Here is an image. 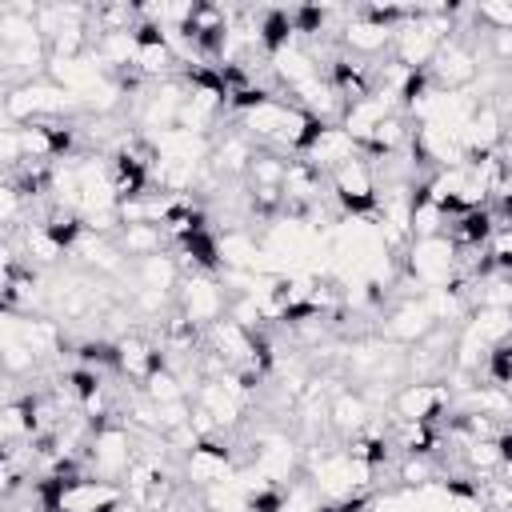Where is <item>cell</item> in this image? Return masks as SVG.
I'll return each instance as SVG.
<instances>
[{
    "label": "cell",
    "instance_id": "22",
    "mask_svg": "<svg viewBox=\"0 0 512 512\" xmlns=\"http://www.w3.org/2000/svg\"><path fill=\"white\" fill-rule=\"evenodd\" d=\"M472 16L480 24H488L492 32H512V0H480L472 8Z\"/></svg>",
    "mask_w": 512,
    "mask_h": 512
},
{
    "label": "cell",
    "instance_id": "12",
    "mask_svg": "<svg viewBox=\"0 0 512 512\" xmlns=\"http://www.w3.org/2000/svg\"><path fill=\"white\" fill-rule=\"evenodd\" d=\"M392 44H396V28H388L364 12H352L340 28V48H348L352 56H380Z\"/></svg>",
    "mask_w": 512,
    "mask_h": 512
},
{
    "label": "cell",
    "instance_id": "17",
    "mask_svg": "<svg viewBox=\"0 0 512 512\" xmlns=\"http://www.w3.org/2000/svg\"><path fill=\"white\" fill-rule=\"evenodd\" d=\"M116 244L124 248V256H128V260H144V256L164 252L168 236H164V228H160V224H124V228L116 232Z\"/></svg>",
    "mask_w": 512,
    "mask_h": 512
},
{
    "label": "cell",
    "instance_id": "13",
    "mask_svg": "<svg viewBox=\"0 0 512 512\" xmlns=\"http://www.w3.org/2000/svg\"><path fill=\"white\" fill-rule=\"evenodd\" d=\"M372 424V404L364 392H352V388H336L332 400H328V428L340 436V440H352L356 432H364Z\"/></svg>",
    "mask_w": 512,
    "mask_h": 512
},
{
    "label": "cell",
    "instance_id": "19",
    "mask_svg": "<svg viewBox=\"0 0 512 512\" xmlns=\"http://www.w3.org/2000/svg\"><path fill=\"white\" fill-rule=\"evenodd\" d=\"M284 176H288V156L260 148L252 168H248V188H280L284 192Z\"/></svg>",
    "mask_w": 512,
    "mask_h": 512
},
{
    "label": "cell",
    "instance_id": "10",
    "mask_svg": "<svg viewBox=\"0 0 512 512\" xmlns=\"http://www.w3.org/2000/svg\"><path fill=\"white\" fill-rule=\"evenodd\" d=\"M236 468V456L228 444H220L216 436L212 440H196L188 452H184V476L196 484V488H208V484H220L228 480Z\"/></svg>",
    "mask_w": 512,
    "mask_h": 512
},
{
    "label": "cell",
    "instance_id": "2",
    "mask_svg": "<svg viewBox=\"0 0 512 512\" xmlns=\"http://www.w3.org/2000/svg\"><path fill=\"white\" fill-rule=\"evenodd\" d=\"M400 272H404L412 284H420L424 292L452 284V276H456V244H452L448 236L412 240V244H408V252H404Z\"/></svg>",
    "mask_w": 512,
    "mask_h": 512
},
{
    "label": "cell",
    "instance_id": "1",
    "mask_svg": "<svg viewBox=\"0 0 512 512\" xmlns=\"http://www.w3.org/2000/svg\"><path fill=\"white\" fill-rule=\"evenodd\" d=\"M328 188H332V200L344 216H360V220H372L376 208H380V180L372 172V164L364 156L348 160L344 168H336L328 176Z\"/></svg>",
    "mask_w": 512,
    "mask_h": 512
},
{
    "label": "cell",
    "instance_id": "23",
    "mask_svg": "<svg viewBox=\"0 0 512 512\" xmlns=\"http://www.w3.org/2000/svg\"><path fill=\"white\" fill-rule=\"evenodd\" d=\"M488 260L496 272H508L512 276V224H500L488 240Z\"/></svg>",
    "mask_w": 512,
    "mask_h": 512
},
{
    "label": "cell",
    "instance_id": "6",
    "mask_svg": "<svg viewBox=\"0 0 512 512\" xmlns=\"http://www.w3.org/2000/svg\"><path fill=\"white\" fill-rule=\"evenodd\" d=\"M56 480V512H112L124 500V488L100 476H52Z\"/></svg>",
    "mask_w": 512,
    "mask_h": 512
},
{
    "label": "cell",
    "instance_id": "4",
    "mask_svg": "<svg viewBox=\"0 0 512 512\" xmlns=\"http://www.w3.org/2000/svg\"><path fill=\"white\" fill-rule=\"evenodd\" d=\"M136 440H132V428L124 424V420H108V424H100L96 428V436H92V444H88V464H92V476H100V480H120V476H128V468H132V460H136V448H132Z\"/></svg>",
    "mask_w": 512,
    "mask_h": 512
},
{
    "label": "cell",
    "instance_id": "16",
    "mask_svg": "<svg viewBox=\"0 0 512 512\" xmlns=\"http://www.w3.org/2000/svg\"><path fill=\"white\" fill-rule=\"evenodd\" d=\"M136 288H152V292H164V296L180 292V264H176V256L156 252V256L136 260Z\"/></svg>",
    "mask_w": 512,
    "mask_h": 512
},
{
    "label": "cell",
    "instance_id": "18",
    "mask_svg": "<svg viewBox=\"0 0 512 512\" xmlns=\"http://www.w3.org/2000/svg\"><path fill=\"white\" fill-rule=\"evenodd\" d=\"M468 328L488 344V348H500L512 332V312L508 308H472L468 312Z\"/></svg>",
    "mask_w": 512,
    "mask_h": 512
},
{
    "label": "cell",
    "instance_id": "8",
    "mask_svg": "<svg viewBox=\"0 0 512 512\" xmlns=\"http://www.w3.org/2000/svg\"><path fill=\"white\" fill-rule=\"evenodd\" d=\"M440 324L428 308L424 296H412V300H396L392 312L384 316V340L388 344H400V348H416L424 336H432Z\"/></svg>",
    "mask_w": 512,
    "mask_h": 512
},
{
    "label": "cell",
    "instance_id": "15",
    "mask_svg": "<svg viewBox=\"0 0 512 512\" xmlns=\"http://www.w3.org/2000/svg\"><path fill=\"white\" fill-rule=\"evenodd\" d=\"M496 228H500V224H496L492 208H476V212L452 216L448 228H444V236H448L456 248H488V240H492Z\"/></svg>",
    "mask_w": 512,
    "mask_h": 512
},
{
    "label": "cell",
    "instance_id": "11",
    "mask_svg": "<svg viewBox=\"0 0 512 512\" xmlns=\"http://www.w3.org/2000/svg\"><path fill=\"white\" fill-rule=\"evenodd\" d=\"M356 156H360V148H356V140H352V132L344 124H320L316 136H312V144L304 148V160L312 168H320L324 176H332L336 168H344Z\"/></svg>",
    "mask_w": 512,
    "mask_h": 512
},
{
    "label": "cell",
    "instance_id": "20",
    "mask_svg": "<svg viewBox=\"0 0 512 512\" xmlns=\"http://www.w3.org/2000/svg\"><path fill=\"white\" fill-rule=\"evenodd\" d=\"M144 396H148L152 404L188 400V380H184L180 372H172V368H160L156 376H148V380H144Z\"/></svg>",
    "mask_w": 512,
    "mask_h": 512
},
{
    "label": "cell",
    "instance_id": "3",
    "mask_svg": "<svg viewBox=\"0 0 512 512\" xmlns=\"http://www.w3.org/2000/svg\"><path fill=\"white\" fill-rule=\"evenodd\" d=\"M448 404H452V388L440 380H404L388 396L392 420H408V424H440Z\"/></svg>",
    "mask_w": 512,
    "mask_h": 512
},
{
    "label": "cell",
    "instance_id": "7",
    "mask_svg": "<svg viewBox=\"0 0 512 512\" xmlns=\"http://www.w3.org/2000/svg\"><path fill=\"white\" fill-rule=\"evenodd\" d=\"M428 76L444 92H468L476 84V76H480V56H476L472 44H464L460 36H452V40L440 44L436 60L428 64Z\"/></svg>",
    "mask_w": 512,
    "mask_h": 512
},
{
    "label": "cell",
    "instance_id": "25",
    "mask_svg": "<svg viewBox=\"0 0 512 512\" xmlns=\"http://www.w3.org/2000/svg\"><path fill=\"white\" fill-rule=\"evenodd\" d=\"M504 348H508V352H512V332H508V340H504Z\"/></svg>",
    "mask_w": 512,
    "mask_h": 512
},
{
    "label": "cell",
    "instance_id": "24",
    "mask_svg": "<svg viewBox=\"0 0 512 512\" xmlns=\"http://www.w3.org/2000/svg\"><path fill=\"white\" fill-rule=\"evenodd\" d=\"M488 56H492L500 68H512V32H492V36H488Z\"/></svg>",
    "mask_w": 512,
    "mask_h": 512
},
{
    "label": "cell",
    "instance_id": "5",
    "mask_svg": "<svg viewBox=\"0 0 512 512\" xmlns=\"http://www.w3.org/2000/svg\"><path fill=\"white\" fill-rule=\"evenodd\" d=\"M176 308L196 324V328H212L216 320L228 316V296H224V284L212 276V272H192L180 292H176Z\"/></svg>",
    "mask_w": 512,
    "mask_h": 512
},
{
    "label": "cell",
    "instance_id": "21",
    "mask_svg": "<svg viewBox=\"0 0 512 512\" xmlns=\"http://www.w3.org/2000/svg\"><path fill=\"white\" fill-rule=\"evenodd\" d=\"M396 480H400V488H408V492H420V488L436 484L440 476H436V464H432V456H404V460L396 464Z\"/></svg>",
    "mask_w": 512,
    "mask_h": 512
},
{
    "label": "cell",
    "instance_id": "9",
    "mask_svg": "<svg viewBox=\"0 0 512 512\" xmlns=\"http://www.w3.org/2000/svg\"><path fill=\"white\" fill-rule=\"evenodd\" d=\"M440 44H444V40L428 28V20H424V16H408V20L396 28L392 60H396V64H404L408 72H424V68L436 60Z\"/></svg>",
    "mask_w": 512,
    "mask_h": 512
},
{
    "label": "cell",
    "instance_id": "14",
    "mask_svg": "<svg viewBox=\"0 0 512 512\" xmlns=\"http://www.w3.org/2000/svg\"><path fill=\"white\" fill-rule=\"evenodd\" d=\"M256 152H260V148L252 144V136H248V132H228L224 140H216V144H212L208 164H212V172H216L220 180H228V176H248V168H252Z\"/></svg>",
    "mask_w": 512,
    "mask_h": 512
}]
</instances>
